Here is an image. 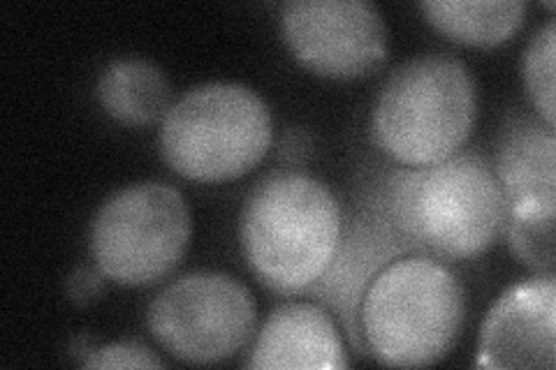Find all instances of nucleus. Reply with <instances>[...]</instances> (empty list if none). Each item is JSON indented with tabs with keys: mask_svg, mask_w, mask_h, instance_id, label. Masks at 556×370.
Segmentation results:
<instances>
[{
	"mask_svg": "<svg viewBox=\"0 0 556 370\" xmlns=\"http://www.w3.org/2000/svg\"><path fill=\"white\" fill-rule=\"evenodd\" d=\"M190 210L177 188L159 181L121 188L91 225V255L112 283H159L188 251Z\"/></svg>",
	"mask_w": 556,
	"mask_h": 370,
	"instance_id": "423d86ee",
	"label": "nucleus"
},
{
	"mask_svg": "<svg viewBox=\"0 0 556 370\" xmlns=\"http://www.w3.org/2000/svg\"><path fill=\"white\" fill-rule=\"evenodd\" d=\"M554 54L556 22L549 20L533 33L525 54V84L535 112L547 126H554Z\"/></svg>",
	"mask_w": 556,
	"mask_h": 370,
	"instance_id": "dca6fc26",
	"label": "nucleus"
},
{
	"mask_svg": "<svg viewBox=\"0 0 556 370\" xmlns=\"http://www.w3.org/2000/svg\"><path fill=\"white\" fill-rule=\"evenodd\" d=\"M102 273L93 271L89 267H81L70 273L67 278V296L73 298L77 306H86L96 302L102 292Z\"/></svg>",
	"mask_w": 556,
	"mask_h": 370,
	"instance_id": "a211bd4d",
	"label": "nucleus"
},
{
	"mask_svg": "<svg viewBox=\"0 0 556 370\" xmlns=\"http://www.w3.org/2000/svg\"><path fill=\"white\" fill-rule=\"evenodd\" d=\"M249 368H348L337 324L316 304L278 306L253 345Z\"/></svg>",
	"mask_w": 556,
	"mask_h": 370,
	"instance_id": "f8f14e48",
	"label": "nucleus"
},
{
	"mask_svg": "<svg viewBox=\"0 0 556 370\" xmlns=\"http://www.w3.org/2000/svg\"><path fill=\"white\" fill-rule=\"evenodd\" d=\"M503 229L515 257L538 276L554 273L556 267V232L554 214L538 216H506Z\"/></svg>",
	"mask_w": 556,
	"mask_h": 370,
	"instance_id": "2eb2a0df",
	"label": "nucleus"
},
{
	"mask_svg": "<svg viewBox=\"0 0 556 370\" xmlns=\"http://www.w3.org/2000/svg\"><path fill=\"white\" fill-rule=\"evenodd\" d=\"M408 251L415 248L396 232L386 210H382V218L362 216L351 222L348 232L341 229V241L332 264L318 283H313V290L323 302L339 310L359 352L367 349L359 336V302L369 288V278L376 276L390 257Z\"/></svg>",
	"mask_w": 556,
	"mask_h": 370,
	"instance_id": "9d476101",
	"label": "nucleus"
},
{
	"mask_svg": "<svg viewBox=\"0 0 556 370\" xmlns=\"http://www.w3.org/2000/svg\"><path fill=\"white\" fill-rule=\"evenodd\" d=\"M281 24L294 59L316 75L359 79L386 63L388 28L367 0H290Z\"/></svg>",
	"mask_w": 556,
	"mask_h": 370,
	"instance_id": "6e6552de",
	"label": "nucleus"
},
{
	"mask_svg": "<svg viewBox=\"0 0 556 370\" xmlns=\"http://www.w3.org/2000/svg\"><path fill=\"white\" fill-rule=\"evenodd\" d=\"M271 137V112L260 93L235 81H212L172 104L161 126V151L186 179L218 183L251 171Z\"/></svg>",
	"mask_w": 556,
	"mask_h": 370,
	"instance_id": "39448f33",
	"label": "nucleus"
},
{
	"mask_svg": "<svg viewBox=\"0 0 556 370\" xmlns=\"http://www.w3.org/2000/svg\"><path fill=\"white\" fill-rule=\"evenodd\" d=\"M257 310L249 288L216 271L181 276L153 298L149 329L167 355L188 363L235 357L255 331Z\"/></svg>",
	"mask_w": 556,
	"mask_h": 370,
	"instance_id": "0eeeda50",
	"label": "nucleus"
},
{
	"mask_svg": "<svg viewBox=\"0 0 556 370\" xmlns=\"http://www.w3.org/2000/svg\"><path fill=\"white\" fill-rule=\"evenodd\" d=\"M478 116L476 81L455 56L427 54L399 65L374 110V137L396 163L425 167L459 153Z\"/></svg>",
	"mask_w": 556,
	"mask_h": 370,
	"instance_id": "20e7f679",
	"label": "nucleus"
},
{
	"mask_svg": "<svg viewBox=\"0 0 556 370\" xmlns=\"http://www.w3.org/2000/svg\"><path fill=\"white\" fill-rule=\"evenodd\" d=\"M84 368H163V361L139 343H114L89 349Z\"/></svg>",
	"mask_w": 556,
	"mask_h": 370,
	"instance_id": "f3484780",
	"label": "nucleus"
},
{
	"mask_svg": "<svg viewBox=\"0 0 556 370\" xmlns=\"http://www.w3.org/2000/svg\"><path fill=\"white\" fill-rule=\"evenodd\" d=\"M496 181L506 216H538L556 210V135L554 126L515 116L501 135Z\"/></svg>",
	"mask_w": 556,
	"mask_h": 370,
	"instance_id": "9b49d317",
	"label": "nucleus"
},
{
	"mask_svg": "<svg viewBox=\"0 0 556 370\" xmlns=\"http://www.w3.org/2000/svg\"><path fill=\"white\" fill-rule=\"evenodd\" d=\"M341 206L320 181L278 171L260 181L241 214L251 269L276 292H300L325 276L341 241Z\"/></svg>",
	"mask_w": 556,
	"mask_h": 370,
	"instance_id": "f03ea898",
	"label": "nucleus"
},
{
	"mask_svg": "<svg viewBox=\"0 0 556 370\" xmlns=\"http://www.w3.org/2000/svg\"><path fill=\"white\" fill-rule=\"evenodd\" d=\"M480 368L556 366V280L545 273L519 283L492 306L480 331Z\"/></svg>",
	"mask_w": 556,
	"mask_h": 370,
	"instance_id": "1a4fd4ad",
	"label": "nucleus"
},
{
	"mask_svg": "<svg viewBox=\"0 0 556 370\" xmlns=\"http://www.w3.org/2000/svg\"><path fill=\"white\" fill-rule=\"evenodd\" d=\"M420 10L445 38L473 47H494L513 38L529 5L525 0H425Z\"/></svg>",
	"mask_w": 556,
	"mask_h": 370,
	"instance_id": "4468645a",
	"label": "nucleus"
},
{
	"mask_svg": "<svg viewBox=\"0 0 556 370\" xmlns=\"http://www.w3.org/2000/svg\"><path fill=\"white\" fill-rule=\"evenodd\" d=\"M382 210L415 251L445 259L484 253L506 222L496 174L476 153L394 171L382 192Z\"/></svg>",
	"mask_w": 556,
	"mask_h": 370,
	"instance_id": "f257e3e1",
	"label": "nucleus"
},
{
	"mask_svg": "<svg viewBox=\"0 0 556 370\" xmlns=\"http://www.w3.org/2000/svg\"><path fill=\"white\" fill-rule=\"evenodd\" d=\"M464 290L441 261L406 255L382 267L359 302L364 347L386 366H431L455 347Z\"/></svg>",
	"mask_w": 556,
	"mask_h": 370,
	"instance_id": "7ed1b4c3",
	"label": "nucleus"
},
{
	"mask_svg": "<svg viewBox=\"0 0 556 370\" xmlns=\"http://www.w3.org/2000/svg\"><path fill=\"white\" fill-rule=\"evenodd\" d=\"M169 81L161 67L144 59H121L102 69L98 100L126 126H149L169 112Z\"/></svg>",
	"mask_w": 556,
	"mask_h": 370,
	"instance_id": "ddd939ff",
	"label": "nucleus"
}]
</instances>
